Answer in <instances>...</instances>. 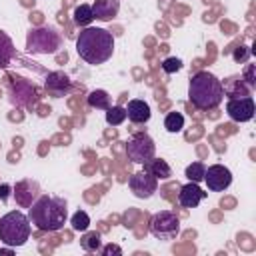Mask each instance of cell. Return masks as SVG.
<instances>
[{"mask_svg":"<svg viewBox=\"0 0 256 256\" xmlns=\"http://www.w3.org/2000/svg\"><path fill=\"white\" fill-rule=\"evenodd\" d=\"M80 246H82L86 252H98L100 246H102L100 234H98V232H86V234L80 238Z\"/></svg>","mask_w":256,"mask_h":256,"instance_id":"cell-19","label":"cell"},{"mask_svg":"<svg viewBox=\"0 0 256 256\" xmlns=\"http://www.w3.org/2000/svg\"><path fill=\"white\" fill-rule=\"evenodd\" d=\"M204 182H206L208 190H212V192H224L232 184V172L226 166H222V164L208 166L206 172H204Z\"/></svg>","mask_w":256,"mask_h":256,"instance_id":"cell-8","label":"cell"},{"mask_svg":"<svg viewBox=\"0 0 256 256\" xmlns=\"http://www.w3.org/2000/svg\"><path fill=\"white\" fill-rule=\"evenodd\" d=\"M12 54H14L12 40H10V38H8L4 32H0V68H4V66L10 62Z\"/></svg>","mask_w":256,"mask_h":256,"instance_id":"cell-16","label":"cell"},{"mask_svg":"<svg viewBox=\"0 0 256 256\" xmlns=\"http://www.w3.org/2000/svg\"><path fill=\"white\" fill-rule=\"evenodd\" d=\"M204 172H206V166L202 162H192L186 168V178L190 182H202L204 180Z\"/></svg>","mask_w":256,"mask_h":256,"instance_id":"cell-23","label":"cell"},{"mask_svg":"<svg viewBox=\"0 0 256 256\" xmlns=\"http://www.w3.org/2000/svg\"><path fill=\"white\" fill-rule=\"evenodd\" d=\"M204 198H206V192L198 186V182H188V184L180 186L178 202H180L184 208H196Z\"/></svg>","mask_w":256,"mask_h":256,"instance_id":"cell-11","label":"cell"},{"mask_svg":"<svg viewBox=\"0 0 256 256\" xmlns=\"http://www.w3.org/2000/svg\"><path fill=\"white\" fill-rule=\"evenodd\" d=\"M76 52L86 64H104L114 54V36L104 28H84L76 38Z\"/></svg>","mask_w":256,"mask_h":256,"instance_id":"cell-1","label":"cell"},{"mask_svg":"<svg viewBox=\"0 0 256 256\" xmlns=\"http://www.w3.org/2000/svg\"><path fill=\"white\" fill-rule=\"evenodd\" d=\"M128 186L134 192V196H138V198H150L156 192V188H158V178L152 176L148 170H142V172H136V174L130 176Z\"/></svg>","mask_w":256,"mask_h":256,"instance_id":"cell-9","label":"cell"},{"mask_svg":"<svg viewBox=\"0 0 256 256\" xmlns=\"http://www.w3.org/2000/svg\"><path fill=\"white\" fill-rule=\"evenodd\" d=\"M188 98L198 110H212L224 98L222 82L210 72H196L188 84Z\"/></svg>","mask_w":256,"mask_h":256,"instance_id":"cell-3","label":"cell"},{"mask_svg":"<svg viewBox=\"0 0 256 256\" xmlns=\"http://www.w3.org/2000/svg\"><path fill=\"white\" fill-rule=\"evenodd\" d=\"M226 112L236 122H248V120H252V116H254V100H252V96L230 98L226 102Z\"/></svg>","mask_w":256,"mask_h":256,"instance_id":"cell-10","label":"cell"},{"mask_svg":"<svg viewBox=\"0 0 256 256\" xmlns=\"http://www.w3.org/2000/svg\"><path fill=\"white\" fill-rule=\"evenodd\" d=\"M150 232L158 238V240H172L176 238V234L180 232V220L174 212L170 210H162L156 212L150 220Z\"/></svg>","mask_w":256,"mask_h":256,"instance_id":"cell-6","label":"cell"},{"mask_svg":"<svg viewBox=\"0 0 256 256\" xmlns=\"http://www.w3.org/2000/svg\"><path fill=\"white\" fill-rule=\"evenodd\" d=\"M126 120V108L122 106H108L106 108V122L110 126H118Z\"/></svg>","mask_w":256,"mask_h":256,"instance_id":"cell-20","label":"cell"},{"mask_svg":"<svg viewBox=\"0 0 256 256\" xmlns=\"http://www.w3.org/2000/svg\"><path fill=\"white\" fill-rule=\"evenodd\" d=\"M68 86H70V80H68L66 74H62V72H52V74H48L46 88H48V92H52L54 96H62V94L68 90Z\"/></svg>","mask_w":256,"mask_h":256,"instance_id":"cell-14","label":"cell"},{"mask_svg":"<svg viewBox=\"0 0 256 256\" xmlns=\"http://www.w3.org/2000/svg\"><path fill=\"white\" fill-rule=\"evenodd\" d=\"M126 118L134 124H142L150 120V106L144 100H130L126 106Z\"/></svg>","mask_w":256,"mask_h":256,"instance_id":"cell-13","label":"cell"},{"mask_svg":"<svg viewBox=\"0 0 256 256\" xmlns=\"http://www.w3.org/2000/svg\"><path fill=\"white\" fill-rule=\"evenodd\" d=\"M30 232H32L30 218L18 210H12L0 218V242H4L6 246L16 248L26 244Z\"/></svg>","mask_w":256,"mask_h":256,"instance_id":"cell-4","label":"cell"},{"mask_svg":"<svg viewBox=\"0 0 256 256\" xmlns=\"http://www.w3.org/2000/svg\"><path fill=\"white\" fill-rule=\"evenodd\" d=\"M66 202L62 198H52V196H40L34 204H30L28 218L30 222L44 232H56L64 226L66 222Z\"/></svg>","mask_w":256,"mask_h":256,"instance_id":"cell-2","label":"cell"},{"mask_svg":"<svg viewBox=\"0 0 256 256\" xmlns=\"http://www.w3.org/2000/svg\"><path fill=\"white\" fill-rule=\"evenodd\" d=\"M88 104H90L92 108H102V110H106V108L110 106V96H108V92H104V90H92V92L88 94Z\"/></svg>","mask_w":256,"mask_h":256,"instance_id":"cell-18","label":"cell"},{"mask_svg":"<svg viewBox=\"0 0 256 256\" xmlns=\"http://www.w3.org/2000/svg\"><path fill=\"white\" fill-rule=\"evenodd\" d=\"M120 10V2L118 0H94L92 4V14L94 18L102 20V22H108L112 20Z\"/></svg>","mask_w":256,"mask_h":256,"instance_id":"cell-12","label":"cell"},{"mask_svg":"<svg viewBox=\"0 0 256 256\" xmlns=\"http://www.w3.org/2000/svg\"><path fill=\"white\" fill-rule=\"evenodd\" d=\"M144 170H148L152 176H156V178H162V180H166V178H170L172 176V170H170V166L164 162V160H148L146 164H144Z\"/></svg>","mask_w":256,"mask_h":256,"instance_id":"cell-15","label":"cell"},{"mask_svg":"<svg viewBox=\"0 0 256 256\" xmlns=\"http://www.w3.org/2000/svg\"><path fill=\"white\" fill-rule=\"evenodd\" d=\"M92 20H94V14H92V6L90 4H80L74 10V22L78 26H88Z\"/></svg>","mask_w":256,"mask_h":256,"instance_id":"cell-17","label":"cell"},{"mask_svg":"<svg viewBox=\"0 0 256 256\" xmlns=\"http://www.w3.org/2000/svg\"><path fill=\"white\" fill-rule=\"evenodd\" d=\"M100 254L102 256H110V254H122V250H120V246H116V244H106V246H100Z\"/></svg>","mask_w":256,"mask_h":256,"instance_id":"cell-25","label":"cell"},{"mask_svg":"<svg viewBox=\"0 0 256 256\" xmlns=\"http://www.w3.org/2000/svg\"><path fill=\"white\" fill-rule=\"evenodd\" d=\"M0 254H12V246H10V248H2Z\"/></svg>","mask_w":256,"mask_h":256,"instance_id":"cell-28","label":"cell"},{"mask_svg":"<svg viewBox=\"0 0 256 256\" xmlns=\"http://www.w3.org/2000/svg\"><path fill=\"white\" fill-rule=\"evenodd\" d=\"M164 128L168 132H180L184 128V116L180 112H168L164 118Z\"/></svg>","mask_w":256,"mask_h":256,"instance_id":"cell-21","label":"cell"},{"mask_svg":"<svg viewBox=\"0 0 256 256\" xmlns=\"http://www.w3.org/2000/svg\"><path fill=\"white\" fill-rule=\"evenodd\" d=\"M70 224H72V228H74V230H78V232H86V230H88V226H90V216H88L84 210H78V212H74V214H72Z\"/></svg>","mask_w":256,"mask_h":256,"instance_id":"cell-22","label":"cell"},{"mask_svg":"<svg viewBox=\"0 0 256 256\" xmlns=\"http://www.w3.org/2000/svg\"><path fill=\"white\" fill-rule=\"evenodd\" d=\"M180 68H182V60H180V58H166V60L162 62V70L168 72V74H174V72H178Z\"/></svg>","mask_w":256,"mask_h":256,"instance_id":"cell-24","label":"cell"},{"mask_svg":"<svg viewBox=\"0 0 256 256\" xmlns=\"http://www.w3.org/2000/svg\"><path fill=\"white\" fill-rule=\"evenodd\" d=\"M60 34L54 28H36L28 32L26 50L34 54H52L60 48Z\"/></svg>","mask_w":256,"mask_h":256,"instance_id":"cell-5","label":"cell"},{"mask_svg":"<svg viewBox=\"0 0 256 256\" xmlns=\"http://www.w3.org/2000/svg\"><path fill=\"white\" fill-rule=\"evenodd\" d=\"M8 190H10V188H8L6 184H2V186H0V198H2V200H6V198H8Z\"/></svg>","mask_w":256,"mask_h":256,"instance_id":"cell-27","label":"cell"},{"mask_svg":"<svg viewBox=\"0 0 256 256\" xmlns=\"http://www.w3.org/2000/svg\"><path fill=\"white\" fill-rule=\"evenodd\" d=\"M126 154L136 164H146L156 154V144L148 134H136L126 144Z\"/></svg>","mask_w":256,"mask_h":256,"instance_id":"cell-7","label":"cell"},{"mask_svg":"<svg viewBox=\"0 0 256 256\" xmlns=\"http://www.w3.org/2000/svg\"><path fill=\"white\" fill-rule=\"evenodd\" d=\"M246 82H248V88L256 86V82H254V66L252 64H248V68H246Z\"/></svg>","mask_w":256,"mask_h":256,"instance_id":"cell-26","label":"cell"}]
</instances>
